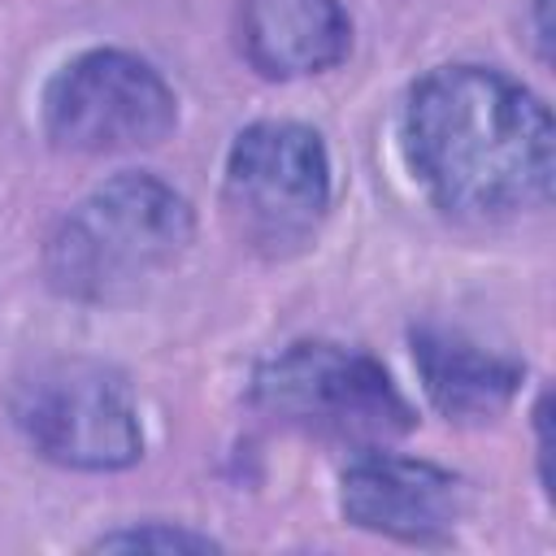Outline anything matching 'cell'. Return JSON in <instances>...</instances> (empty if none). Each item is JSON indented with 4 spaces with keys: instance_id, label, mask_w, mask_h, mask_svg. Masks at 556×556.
<instances>
[{
    "instance_id": "6da1fadb",
    "label": "cell",
    "mask_w": 556,
    "mask_h": 556,
    "mask_svg": "<svg viewBox=\"0 0 556 556\" xmlns=\"http://www.w3.org/2000/svg\"><path fill=\"white\" fill-rule=\"evenodd\" d=\"M400 143L430 204L456 222H508L552 195V113L504 70L439 65L417 78Z\"/></svg>"
},
{
    "instance_id": "7a4b0ae2",
    "label": "cell",
    "mask_w": 556,
    "mask_h": 556,
    "mask_svg": "<svg viewBox=\"0 0 556 556\" xmlns=\"http://www.w3.org/2000/svg\"><path fill=\"white\" fill-rule=\"evenodd\" d=\"M195 213L165 178L126 169L83 195L43 243V278L74 304H126L191 248Z\"/></svg>"
},
{
    "instance_id": "3957f363",
    "label": "cell",
    "mask_w": 556,
    "mask_h": 556,
    "mask_svg": "<svg viewBox=\"0 0 556 556\" xmlns=\"http://www.w3.org/2000/svg\"><path fill=\"white\" fill-rule=\"evenodd\" d=\"M248 395L252 408L278 426L334 439L356 452L387 447L417 426L413 404L382 369V361L326 339H304L261 361Z\"/></svg>"
},
{
    "instance_id": "277c9868",
    "label": "cell",
    "mask_w": 556,
    "mask_h": 556,
    "mask_svg": "<svg viewBox=\"0 0 556 556\" xmlns=\"http://www.w3.org/2000/svg\"><path fill=\"white\" fill-rule=\"evenodd\" d=\"M9 413L26 443L61 469L113 473L143 456V426L130 382L100 361L65 356L35 365L26 378H17Z\"/></svg>"
},
{
    "instance_id": "5b68a950",
    "label": "cell",
    "mask_w": 556,
    "mask_h": 556,
    "mask_svg": "<svg viewBox=\"0 0 556 556\" xmlns=\"http://www.w3.org/2000/svg\"><path fill=\"white\" fill-rule=\"evenodd\" d=\"M222 208L235 235L265 252H300L330 208V156L300 122H252L235 135L222 174Z\"/></svg>"
},
{
    "instance_id": "8992f818",
    "label": "cell",
    "mask_w": 556,
    "mask_h": 556,
    "mask_svg": "<svg viewBox=\"0 0 556 556\" xmlns=\"http://www.w3.org/2000/svg\"><path fill=\"white\" fill-rule=\"evenodd\" d=\"M39 113L56 148L100 156L161 143L178 126V96L143 56L87 48L48 78Z\"/></svg>"
},
{
    "instance_id": "52a82bcc",
    "label": "cell",
    "mask_w": 556,
    "mask_h": 556,
    "mask_svg": "<svg viewBox=\"0 0 556 556\" xmlns=\"http://www.w3.org/2000/svg\"><path fill=\"white\" fill-rule=\"evenodd\" d=\"M339 508L356 530L400 543H443L469 513V486L443 465L365 447L343 465Z\"/></svg>"
},
{
    "instance_id": "ba28073f",
    "label": "cell",
    "mask_w": 556,
    "mask_h": 556,
    "mask_svg": "<svg viewBox=\"0 0 556 556\" xmlns=\"http://www.w3.org/2000/svg\"><path fill=\"white\" fill-rule=\"evenodd\" d=\"M352 48V17L339 0H239V52L265 78L334 70Z\"/></svg>"
},
{
    "instance_id": "9c48e42d",
    "label": "cell",
    "mask_w": 556,
    "mask_h": 556,
    "mask_svg": "<svg viewBox=\"0 0 556 556\" xmlns=\"http://www.w3.org/2000/svg\"><path fill=\"white\" fill-rule=\"evenodd\" d=\"M413 361L430 404L447 421H491L521 391L526 365L443 326L413 330Z\"/></svg>"
},
{
    "instance_id": "30bf717a",
    "label": "cell",
    "mask_w": 556,
    "mask_h": 556,
    "mask_svg": "<svg viewBox=\"0 0 556 556\" xmlns=\"http://www.w3.org/2000/svg\"><path fill=\"white\" fill-rule=\"evenodd\" d=\"M91 547L96 552H217V539L195 534L187 526H169V521H143V526L109 530Z\"/></svg>"
},
{
    "instance_id": "8fae6325",
    "label": "cell",
    "mask_w": 556,
    "mask_h": 556,
    "mask_svg": "<svg viewBox=\"0 0 556 556\" xmlns=\"http://www.w3.org/2000/svg\"><path fill=\"white\" fill-rule=\"evenodd\" d=\"M534 39H539V56H552V22H547V0H534Z\"/></svg>"
}]
</instances>
